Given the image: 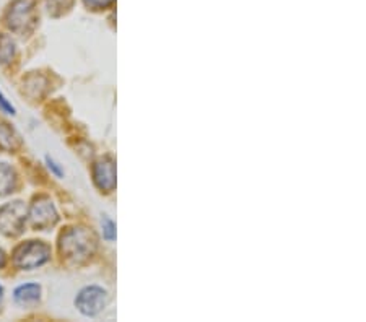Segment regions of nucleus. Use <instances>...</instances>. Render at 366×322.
Returning <instances> with one entry per match:
<instances>
[{"mask_svg":"<svg viewBox=\"0 0 366 322\" xmlns=\"http://www.w3.org/2000/svg\"><path fill=\"white\" fill-rule=\"evenodd\" d=\"M95 236L85 228H69L59 238V251L65 260L88 259L95 251Z\"/></svg>","mask_w":366,"mask_h":322,"instance_id":"f257e3e1","label":"nucleus"},{"mask_svg":"<svg viewBox=\"0 0 366 322\" xmlns=\"http://www.w3.org/2000/svg\"><path fill=\"white\" fill-rule=\"evenodd\" d=\"M101 225L103 236H105L106 241H114V239H116V225H114V222L108 215H105L101 220Z\"/></svg>","mask_w":366,"mask_h":322,"instance_id":"ddd939ff","label":"nucleus"},{"mask_svg":"<svg viewBox=\"0 0 366 322\" xmlns=\"http://www.w3.org/2000/svg\"><path fill=\"white\" fill-rule=\"evenodd\" d=\"M46 161H47V168L51 169V171H52L54 174H56L57 178H62V176H64V171H62V168L59 166L57 163L52 160V158H49V156H47V158H46Z\"/></svg>","mask_w":366,"mask_h":322,"instance_id":"dca6fc26","label":"nucleus"},{"mask_svg":"<svg viewBox=\"0 0 366 322\" xmlns=\"http://www.w3.org/2000/svg\"><path fill=\"white\" fill-rule=\"evenodd\" d=\"M20 137L16 135L15 130L10 127L7 122L0 121V150L12 151L18 146Z\"/></svg>","mask_w":366,"mask_h":322,"instance_id":"9d476101","label":"nucleus"},{"mask_svg":"<svg viewBox=\"0 0 366 322\" xmlns=\"http://www.w3.org/2000/svg\"><path fill=\"white\" fill-rule=\"evenodd\" d=\"M26 220H28V210L21 200L0 207V233L7 236H18L23 231Z\"/></svg>","mask_w":366,"mask_h":322,"instance_id":"20e7f679","label":"nucleus"},{"mask_svg":"<svg viewBox=\"0 0 366 322\" xmlns=\"http://www.w3.org/2000/svg\"><path fill=\"white\" fill-rule=\"evenodd\" d=\"M16 185H18V176H16L15 168L10 166L8 163H0V197L13 194Z\"/></svg>","mask_w":366,"mask_h":322,"instance_id":"1a4fd4ad","label":"nucleus"},{"mask_svg":"<svg viewBox=\"0 0 366 322\" xmlns=\"http://www.w3.org/2000/svg\"><path fill=\"white\" fill-rule=\"evenodd\" d=\"M38 0H12L5 12V23L13 33L26 35L36 25Z\"/></svg>","mask_w":366,"mask_h":322,"instance_id":"f03ea898","label":"nucleus"},{"mask_svg":"<svg viewBox=\"0 0 366 322\" xmlns=\"http://www.w3.org/2000/svg\"><path fill=\"white\" fill-rule=\"evenodd\" d=\"M13 299L16 304L23 308L35 306L41 299V285H38V283H23V285L16 287L13 292Z\"/></svg>","mask_w":366,"mask_h":322,"instance_id":"6e6552de","label":"nucleus"},{"mask_svg":"<svg viewBox=\"0 0 366 322\" xmlns=\"http://www.w3.org/2000/svg\"><path fill=\"white\" fill-rule=\"evenodd\" d=\"M28 220L35 230H47V228L56 225L59 215L52 200L46 197V195L36 197L30 207Z\"/></svg>","mask_w":366,"mask_h":322,"instance_id":"423d86ee","label":"nucleus"},{"mask_svg":"<svg viewBox=\"0 0 366 322\" xmlns=\"http://www.w3.org/2000/svg\"><path fill=\"white\" fill-rule=\"evenodd\" d=\"M51 259V248L42 241H26L13 251V264L20 270H35Z\"/></svg>","mask_w":366,"mask_h":322,"instance_id":"7ed1b4c3","label":"nucleus"},{"mask_svg":"<svg viewBox=\"0 0 366 322\" xmlns=\"http://www.w3.org/2000/svg\"><path fill=\"white\" fill-rule=\"evenodd\" d=\"M15 56V41L12 36L8 35H0V62L8 64L12 62Z\"/></svg>","mask_w":366,"mask_h":322,"instance_id":"9b49d317","label":"nucleus"},{"mask_svg":"<svg viewBox=\"0 0 366 322\" xmlns=\"http://www.w3.org/2000/svg\"><path fill=\"white\" fill-rule=\"evenodd\" d=\"M108 303V292L98 285L81 288L75 298V306L86 318L100 314Z\"/></svg>","mask_w":366,"mask_h":322,"instance_id":"39448f33","label":"nucleus"},{"mask_svg":"<svg viewBox=\"0 0 366 322\" xmlns=\"http://www.w3.org/2000/svg\"><path fill=\"white\" fill-rule=\"evenodd\" d=\"M88 10H105L116 2V0H81Z\"/></svg>","mask_w":366,"mask_h":322,"instance_id":"4468645a","label":"nucleus"},{"mask_svg":"<svg viewBox=\"0 0 366 322\" xmlns=\"http://www.w3.org/2000/svg\"><path fill=\"white\" fill-rule=\"evenodd\" d=\"M46 8L51 16H62L64 13H67L70 7H72L75 0H45Z\"/></svg>","mask_w":366,"mask_h":322,"instance_id":"f8f14e48","label":"nucleus"},{"mask_svg":"<svg viewBox=\"0 0 366 322\" xmlns=\"http://www.w3.org/2000/svg\"><path fill=\"white\" fill-rule=\"evenodd\" d=\"M93 181L100 190L111 192L116 188V163L111 158L98 160L93 166Z\"/></svg>","mask_w":366,"mask_h":322,"instance_id":"0eeeda50","label":"nucleus"},{"mask_svg":"<svg viewBox=\"0 0 366 322\" xmlns=\"http://www.w3.org/2000/svg\"><path fill=\"white\" fill-rule=\"evenodd\" d=\"M2 304H4V287L0 285V309H2Z\"/></svg>","mask_w":366,"mask_h":322,"instance_id":"a211bd4d","label":"nucleus"},{"mask_svg":"<svg viewBox=\"0 0 366 322\" xmlns=\"http://www.w3.org/2000/svg\"><path fill=\"white\" fill-rule=\"evenodd\" d=\"M0 113L8 114V116H15L16 114V109L13 108L12 103H10L7 98L4 96L2 91H0Z\"/></svg>","mask_w":366,"mask_h":322,"instance_id":"2eb2a0df","label":"nucleus"},{"mask_svg":"<svg viewBox=\"0 0 366 322\" xmlns=\"http://www.w3.org/2000/svg\"><path fill=\"white\" fill-rule=\"evenodd\" d=\"M5 264H7V254L4 253V249H0V269H4Z\"/></svg>","mask_w":366,"mask_h":322,"instance_id":"f3484780","label":"nucleus"}]
</instances>
